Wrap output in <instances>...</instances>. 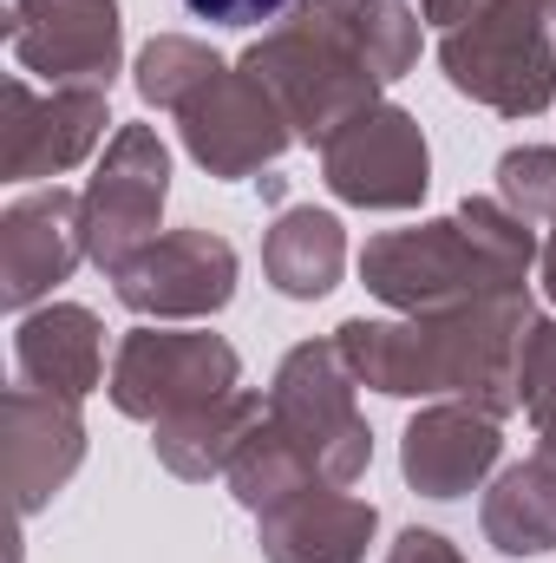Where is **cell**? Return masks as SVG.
<instances>
[{"instance_id":"cell-1","label":"cell","mask_w":556,"mask_h":563,"mask_svg":"<svg viewBox=\"0 0 556 563\" xmlns=\"http://www.w3.org/2000/svg\"><path fill=\"white\" fill-rule=\"evenodd\" d=\"M197 20H216V26H256V20H269L281 0H184Z\"/></svg>"}]
</instances>
